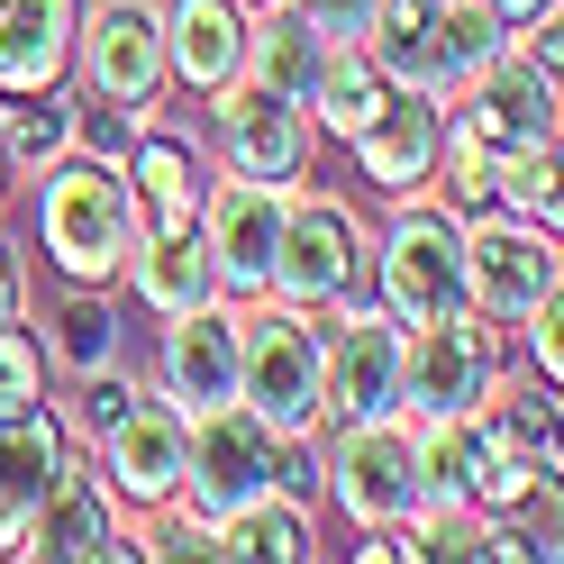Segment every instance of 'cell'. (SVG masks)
<instances>
[{"instance_id": "1", "label": "cell", "mask_w": 564, "mask_h": 564, "mask_svg": "<svg viewBox=\"0 0 564 564\" xmlns=\"http://www.w3.org/2000/svg\"><path fill=\"white\" fill-rule=\"evenodd\" d=\"M137 237H147V219H137V192H128L119 155L64 147V155L37 164V246L64 282H119Z\"/></svg>"}, {"instance_id": "2", "label": "cell", "mask_w": 564, "mask_h": 564, "mask_svg": "<svg viewBox=\"0 0 564 564\" xmlns=\"http://www.w3.org/2000/svg\"><path fill=\"white\" fill-rule=\"evenodd\" d=\"M237 401L264 419L282 446H310L328 419L319 373V310L292 301H237Z\"/></svg>"}, {"instance_id": "3", "label": "cell", "mask_w": 564, "mask_h": 564, "mask_svg": "<svg viewBox=\"0 0 564 564\" xmlns=\"http://www.w3.org/2000/svg\"><path fill=\"white\" fill-rule=\"evenodd\" d=\"M365 292L392 310L401 328L465 310V209L437 192L392 200V228L365 237Z\"/></svg>"}, {"instance_id": "4", "label": "cell", "mask_w": 564, "mask_h": 564, "mask_svg": "<svg viewBox=\"0 0 564 564\" xmlns=\"http://www.w3.org/2000/svg\"><path fill=\"white\" fill-rule=\"evenodd\" d=\"M301 482H310L301 474V446H282L246 401L192 419V455H183V501L192 510L228 519L246 501H264V491H301Z\"/></svg>"}, {"instance_id": "5", "label": "cell", "mask_w": 564, "mask_h": 564, "mask_svg": "<svg viewBox=\"0 0 564 564\" xmlns=\"http://www.w3.org/2000/svg\"><path fill=\"white\" fill-rule=\"evenodd\" d=\"M346 292H365V219H356V200L292 183V192H282V237H273L264 301L328 310V301H346Z\"/></svg>"}, {"instance_id": "6", "label": "cell", "mask_w": 564, "mask_h": 564, "mask_svg": "<svg viewBox=\"0 0 564 564\" xmlns=\"http://www.w3.org/2000/svg\"><path fill=\"white\" fill-rule=\"evenodd\" d=\"M64 83H74L91 110H128V119H155L164 110V28H155V0H100L83 10L74 28V64H64Z\"/></svg>"}, {"instance_id": "7", "label": "cell", "mask_w": 564, "mask_h": 564, "mask_svg": "<svg viewBox=\"0 0 564 564\" xmlns=\"http://www.w3.org/2000/svg\"><path fill=\"white\" fill-rule=\"evenodd\" d=\"M310 446H319L328 501L356 519V528H382V519L419 510V429H410V410L337 419V429H319Z\"/></svg>"}, {"instance_id": "8", "label": "cell", "mask_w": 564, "mask_h": 564, "mask_svg": "<svg viewBox=\"0 0 564 564\" xmlns=\"http://www.w3.org/2000/svg\"><path fill=\"white\" fill-rule=\"evenodd\" d=\"M501 328L482 310H446V319H419L401 328V410L410 419H455V410H482L501 392Z\"/></svg>"}, {"instance_id": "9", "label": "cell", "mask_w": 564, "mask_h": 564, "mask_svg": "<svg viewBox=\"0 0 564 564\" xmlns=\"http://www.w3.org/2000/svg\"><path fill=\"white\" fill-rule=\"evenodd\" d=\"M200 110H209V164H219V173H237V183H282V192L310 173L319 128H310L301 100H282V91H264V83L237 74V83L209 91Z\"/></svg>"}, {"instance_id": "10", "label": "cell", "mask_w": 564, "mask_h": 564, "mask_svg": "<svg viewBox=\"0 0 564 564\" xmlns=\"http://www.w3.org/2000/svg\"><path fill=\"white\" fill-rule=\"evenodd\" d=\"M319 373H328V419H319V429L401 410V319L373 292L328 301L319 310Z\"/></svg>"}, {"instance_id": "11", "label": "cell", "mask_w": 564, "mask_h": 564, "mask_svg": "<svg viewBox=\"0 0 564 564\" xmlns=\"http://www.w3.org/2000/svg\"><path fill=\"white\" fill-rule=\"evenodd\" d=\"M10 555H28V564H119V555H137V519L119 510V491L100 482L91 455L74 446L55 465L46 501L28 510V528H19Z\"/></svg>"}, {"instance_id": "12", "label": "cell", "mask_w": 564, "mask_h": 564, "mask_svg": "<svg viewBox=\"0 0 564 564\" xmlns=\"http://www.w3.org/2000/svg\"><path fill=\"white\" fill-rule=\"evenodd\" d=\"M83 455H91V474L119 491V510L137 519V510H155V501H173L183 491V455H192V419L173 410L155 382H137V401L110 419L100 437H83Z\"/></svg>"}, {"instance_id": "13", "label": "cell", "mask_w": 564, "mask_h": 564, "mask_svg": "<svg viewBox=\"0 0 564 564\" xmlns=\"http://www.w3.org/2000/svg\"><path fill=\"white\" fill-rule=\"evenodd\" d=\"M546 292H564L555 228H528L510 209H465V310H482L491 328H510Z\"/></svg>"}, {"instance_id": "14", "label": "cell", "mask_w": 564, "mask_h": 564, "mask_svg": "<svg viewBox=\"0 0 564 564\" xmlns=\"http://www.w3.org/2000/svg\"><path fill=\"white\" fill-rule=\"evenodd\" d=\"M192 228H200V246H209L219 292H228V301H264V282H273V237H282V183H237V173H209Z\"/></svg>"}, {"instance_id": "15", "label": "cell", "mask_w": 564, "mask_h": 564, "mask_svg": "<svg viewBox=\"0 0 564 564\" xmlns=\"http://www.w3.org/2000/svg\"><path fill=\"white\" fill-rule=\"evenodd\" d=\"M147 382H155L183 419L228 410V401H237V301H200V310H183V319H155V365H147Z\"/></svg>"}, {"instance_id": "16", "label": "cell", "mask_w": 564, "mask_h": 564, "mask_svg": "<svg viewBox=\"0 0 564 564\" xmlns=\"http://www.w3.org/2000/svg\"><path fill=\"white\" fill-rule=\"evenodd\" d=\"M356 173L382 192V200H410V192H437V155H446V110L429 91H392L382 110L346 137Z\"/></svg>"}, {"instance_id": "17", "label": "cell", "mask_w": 564, "mask_h": 564, "mask_svg": "<svg viewBox=\"0 0 564 564\" xmlns=\"http://www.w3.org/2000/svg\"><path fill=\"white\" fill-rule=\"evenodd\" d=\"M64 455H74V429H64V410L46 392L0 401V555L19 546V528H28V510L46 501V482H55Z\"/></svg>"}, {"instance_id": "18", "label": "cell", "mask_w": 564, "mask_h": 564, "mask_svg": "<svg viewBox=\"0 0 564 564\" xmlns=\"http://www.w3.org/2000/svg\"><path fill=\"white\" fill-rule=\"evenodd\" d=\"M155 28H164L173 91L209 100L219 83H237V64H246V0H155Z\"/></svg>"}, {"instance_id": "19", "label": "cell", "mask_w": 564, "mask_h": 564, "mask_svg": "<svg viewBox=\"0 0 564 564\" xmlns=\"http://www.w3.org/2000/svg\"><path fill=\"white\" fill-rule=\"evenodd\" d=\"M128 192H137V219L147 228H192L200 219V192H209V164H200V147L192 137H173L164 128V110L155 119H137V137H128Z\"/></svg>"}, {"instance_id": "20", "label": "cell", "mask_w": 564, "mask_h": 564, "mask_svg": "<svg viewBox=\"0 0 564 564\" xmlns=\"http://www.w3.org/2000/svg\"><path fill=\"white\" fill-rule=\"evenodd\" d=\"M119 282L137 292V310H147V319H183V310H200V301H228L219 273H209L200 228H147V237L128 246Z\"/></svg>"}, {"instance_id": "21", "label": "cell", "mask_w": 564, "mask_h": 564, "mask_svg": "<svg viewBox=\"0 0 564 564\" xmlns=\"http://www.w3.org/2000/svg\"><path fill=\"white\" fill-rule=\"evenodd\" d=\"M74 28H83V0H0V100L64 83Z\"/></svg>"}, {"instance_id": "22", "label": "cell", "mask_w": 564, "mask_h": 564, "mask_svg": "<svg viewBox=\"0 0 564 564\" xmlns=\"http://www.w3.org/2000/svg\"><path fill=\"white\" fill-rule=\"evenodd\" d=\"M119 282H64L55 292V310H46V328H37V346H46V373H100V365H119Z\"/></svg>"}, {"instance_id": "23", "label": "cell", "mask_w": 564, "mask_h": 564, "mask_svg": "<svg viewBox=\"0 0 564 564\" xmlns=\"http://www.w3.org/2000/svg\"><path fill=\"white\" fill-rule=\"evenodd\" d=\"M319 64H328V37L292 10V0H256V10H246V64H237L246 83H264L282 100H310Z\"/></svg>"}, {"instance_id": "24", "label": "cell", "mask_w": 564, "mask_h": 564, "mask_svg": "<svg viewBox=\"0 0 564 564\" xmlns=\"http://www.w3.org/2000/svg\"><path fill=\"white\" fill-rule=\"evenodd\" d=\"M219 555L237 564H310L319 555V519H310V491H264L219 519Z\"/></svg>"}, {"instance_id": "25", "label": "cell", "mask_w": 564, "mask_h": 564, "mask_svg": "<svg viewBox=\"0 0 564 564\" xmlns=\"http://www.w3.org/2000/svg\"><path fill=\"white\" fill-rule=\"evenodd\" d=\"M382 100H392L382 64H373L365 46H328V64H319V83H310L301 110H310V128H319V137H337V147H346V137H356Z\"/></svg>"}, {"instance_id": "26", "label": "cell", "mask_w": 564, "mask_h": 564, "mask_svg": "<svg viewBox=\"0 0 564 564\" xmlns=\"http://www.w3.org/2000/svg\"><path fill=\"white\" fill-rule=\"evenodd\" d=\"M465 209H510V219H528V228H555V147L491 155L474 173V200Z\"/></svg>"}, {"instance_id": "27", "label": "cell", "mask_w": 564, "mask_h": 564, "mask_svg": "<svg viewBox=\"0 0 564 564\" xmlns=\"http://www.w3.org/2000/svg\"><path fill=\"white\" fill-rule=\"evenodd\" d=\"M137 555H155V564H219V519L173 491V501L137 510Z\"/></svg>"}, {"instance_id": "28", "label": "cell", "mask_w": 564, "mask_h": 564, "mask_svg": "<svg viewBox=\"0 0 564 564\" xmlns=\"http://www.w3.org/2000/svg\"><path fill=\"white\" fill-rule=\"evenodd\" d=\"M128 401H137V373H128V365H100V373L74 382V419H64V429H74V437H100Z\"/></svg>"}, {"instance_id": "29", "label": "cell", "mask_w": 564, "mask_h": 564, "mask_svg": "<svg viewBox=\"0 0 564 564\" xmlns=\"http://www.w3.org/2000/svg\"><path fill=\"white\" fill-rule=\"evenodd\" d=\"M28 392H46V346L28 319H0V401H28Z\"/></svg>"}, {"instance_id": "30", "label": "cell", "mask_w": 564, "mask_h": 564, "mask_svg": "<svg viewBox=\"0 0 564 564\" xmlns=\"http://www.w3.org/2000/svg\"><path fill=\"white\" fill-rule=\"evenodd\" d=\"M510 328H519V346H528V365H538V382H555V373H564V337H555V328H564V292L528 301Z\"/></svg>"}, {"instance_id": "31", "label": "cell", "mask_w": 564, "mask_h": 564, "mask_svg": "<svg viewBox=\"0 0 564 564\" xmlns=\"http://www.w3.org/2000/svg\"><path fill=\"white\" fill-rule=\"evenodd\" d=\"M292 10L319 28L328 46H365V37H373V19H382V0H292Z\"/></svg>"}, {"instance_id": "32", "label": "cell", "mask_w": 564, "mask_h": 564, "mask_svg": "<svg viewBox=\"0 0 564 564\" xmlns=\"http://www.w3.org/2000/svg\"><path fill=\"white\" fill-rule=\"evenodd\" d=\"M0 319H28V264L10 237H0Z\"/></svg>"}, {"instance_id": "33", "label": "cell", "mask_w": 564, "mask_h": 564, "mask_svg": "<svg viewBox=\"0 0 564 564\" xmlns=\"http://www.w3.org/2000/svg\"><path fill=\"white\" fill-rule=\"evenodd\" d=\"M491 10H501V19L519 28V19H546V10H555V0H491Z\"/></svg>"}, {"instance_id": "34", "label": "cell", "mask_w": 564, "mask_h": 564, "mask_svg": "<svg viewBox=\"0 0 564 564\" xmlns=\"http://www.w3.org/2000/svg\"><path fill=\"white\" fill-rule=\"evenodd\" d=\"M10 173H19V164H10V147H0V192H10Z\"/></svg>"}]
</instances>
